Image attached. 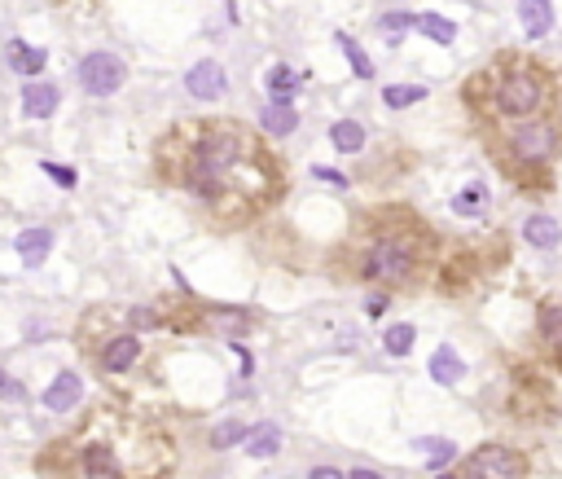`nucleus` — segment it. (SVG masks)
Segmentation results:
<instances>
[{"mask_svg": "<svg viewBox=\"0 0 562 479\" xmlns=\"http://www.w3.org/2000/svg\"><path fill=\"white\" fill-rule=\"evenodd\" d=\"M461 479H527V458L510 444H479L461 462Z\"/></svg>", "mask_w": 562, "mask_h": 479, "instance_id": "nucleus-3", "label": "nucleus"}, {"mask_svg": "<svg viewBox=\"0 0 562 479\" xmlns=\"http://www.w3.org/2000/svg\"><path fill=\"white\" fill-rule=\"evenodd\" d=\"M422 449L431 453V471H440V466L453 458V444H449V440H422Z\"/></svg>", "mask_w": 562, "mask_h": 479, "instance_id": "nucleus-27", "label": "nucleus"}, {"mask_svg": "<svg viewBox=\"0 0 562 479\" xmlns=\"http://www.w3.org/2000/svg\"><path fill=\"white\" fill-rule=\"evenodd\" d=\"M312 479H343L339 471H330V466H312Z\"/></svg>", "mask_w": 562, "mask_h": 479, "instance_id": "nucleus-33", "label": "nucleus"}, {"mask_svg": "<svg viewBox=\"0 0 562 479\" xmlns=\"http://www.w3.org/2000/svg\"><path fill=\"white\" fill-rule=\"evenodd\" d=\"M247 435H251V431L242 423H220L211 431V444H215V449H233V444H247Z\"/></svg>", "mask_w": 562, "mask_h": 479, "instance_id": "nucleus-24", "label": "nucleus"}, {"mask_svg": "<svg viewBox=\"0 0 562 479\" xmlns=\"http://www.w3.org/2000/svg\"><path fill=\"white\" fill-rule=\"evenodd\" d=\"M295 88H299V75H295L290 66H273V71H268V93H273V106H290Z\"/></svg>", "mask_w": 562, "mask_h": 479, "instance_id": "nucleus-16", "label": "nucleus"}, {"mask_svg": "<svg viewBox=\"0 0 562 479\" xmlns=\"http://www.w3.org/2000/svg\"><path fill=\"white\" fill-rule=\"evenodd\" d=\"M316 176H321V181H334V185H348V181H343L339 172H330V167H316Z\"/></svg>", "mask_w": 562, "mask_h": 479, "instance_id": "nucleus-31", "label": "nucleus"}, {"mask_svg": "<svg viewBox=\"0 0 562 479\" xmlns=\"http://www.w3.org/2000/svg\"><path fill=\"white\" fill-rule=\"evenodd\" d=\"M435 479H461V475H435Z\"/></svg>", "mask_w": 562, "mask_h": 479, "instance_id": "nucleus-34", "label": "nucleus"}, {"mask_svg": "<svg viewBox=\"0 0 562 479\" xmlns=\"http://www.w3.org/2000/svg\"><path fill=\"white\" fill-rule=\"evenodd\" d=\"M45 49H36V45H22V40H13L9 49H4V62L18 71V75H40L45 71Z\"/></svg>", "mask_w": 562, "mask_h": 479, "instance_id": "nucleus-14", "label": "nucleus"}, {"mask_svg": "<svg viewBox=\"0 0 562 479\" xmlns=\"http://www.w3.org/2000/svg\"><path fill=\"white\" fill-rule=\"evenodd\" d=\"M0 396H4V400H22V396H27V391H22V382H13V378H9V374L0 370Z\"/></svg>", "mask_w": 562, "mask_h": 479, "instance_id": "nucleus-29", "label": "nucleus"}, {"mask_svg": "<svg viewBox=\"0 0 562 479\" xmlns=\"http://www.w3.org/2000/svg\"><path fill=\"white\" fill-rule=\"evenodd\" d=\"M541 97H545V80L536 71H514L497 84V106L506 114H532L541 106Z\"/></svg>", "mask_w": 562, "mask_h": 479, "instance_id": "nucleus-4", "label": "nucleus"}, {"mask_svg": "<svg viewBox=\"0 0 562 479\" xmlns=\"http://www.w3.org/2000/svg\"><path fill=\"white\" fill-rule=\"evenodd\" d=\"M13 247H18V260H22V265L40 268L45 260H49V251H53V233H49V229H22Z\"/></svg>", "mask_w": 562, "mask_h": 479, "instance_id": "nucleus-12", "label": "nucleus"}, {"mask_svg": "<svg viewBox=\"0 0 562 479\" xmlns=\"http://www.w3.org/2000/svg\"><path fill=\"white\" fill-rule=\"evenodd\" d=\"M483 203H488V189H483V185L474 181V185H466V194H457V203H453V207L466 215V212H479Z\"/></svg>", "mask_w": 562, "mask_h": 479, "instance_id": "nucleus-25", "label": "nucleus"}, {"mask_svg": "<svg viewBox=\"0 0 562 479\" xmlns=\"http://www.w3.org/2000/svg\"><path fill=\"white\" fill-rule=\"evenodd\" d=\"M224 66L220 62H198L189 75H185V88L198 97V102H215V97H224Z\"/></svg>", "mask_w": 562, "mask_h": 479, "instance_id": "nucleus-8", "label": "nucleus"}, {"mask_svg": "<svg viewBox=\"0 0 562 479\" xmlns=\"http://www.w3.org/2000/svg\"><path fill=\"white\" fill-rule=\"evenodd\" d=\"M137 357H141V339H137V334H114V339L102 348V370L123 374V370L137 366Z\"/></svg>", "mask_w": 562, "mask_h": 479, "instance_id": "nucleus-9", "label": "nucleus"}, {"mask_svg": "<svg viewBox=\"0 0 562 479\" xmlns=\"http://www.w3.org/2000/svg\"><path fill=\"white\" fill-rule=\"evenodd\" d=\"M80 400H84V382H80V374L71 370H62L45 387V409H53V414H71Z\"/></svg>", "mask_w": 562, "mask_h": 479, "instance_id": "nucleus-7", "label": "nucleus"}, {"mask_svg": "<svg viewBox=\"0 0 562 479\" xmlns=\"http://www.w3.org/2000/svg\"><path fill=\"white\" fill-rule=\"evenodd\" d=\"M57 106H62L57 84H27V88H22V114H27V119H53Z\"/></svg>", "mask_w": 562, "mask_h": 479, "instance_id": "nucleus-11", "label": "nucleus"}, {"mask_svg": "<svg viewBox=\"0 0 562 479\" xmlns=\"http://www.w3.org/2000/svg\"><path fill=\"white\" fill-rule=\"evenodd\" d=\"M264 185L268 176L256 163V150L238 132H206L189 150V189L206 203L229 207V198H256Z\"/></svg>", "mask_w": 562, "mask_h": 479, "instance_id": "nucleus-1", "label": "nucleus"}, {"mask_svg": "<svg viewBox=\"0 0 562 479\" xmlns=\"http://www.w3.org/2000/svg\"><path fill=\"white\" fill-rule=\"evenodd\" d=\"M334 40H339V49L348 54V62H352V71H356L360 80H369V75H373V62H369V57H365V54L356 49V40H352V36H343V31H339Z\"/></svg>", "mask_w": 562, "mask_h": 479, "instance_id": "nucleus-22", "label": "nucleus"}, {"mask_svg": "<svg viewBox=\"0 0 562 479\" xmlns=\"http://www.w3.org/2000/svg\"><path fill=\"white\" fill-rule=\"evenodd\" d=\"M360 277L378 282V286H405L417 273V242L409 233H378L365 251H360Z\"/></svg>", "mask_w": 562, "mask_h": 479, "instance_id": "nucleus-2", "label": "nucleus"}, {"mask_svg": "<svg viewBox=\"0 0 562 479\" xmlns=\"http://www.w3.org/2000/svg\"><path fill=\"white\" fill-rule=\"evenodd\" d=\"M382 27H387V31H409V27H417V18H413V13H387Z\"/></svg>", "mask_w": 562, "mask_h": 479, "instance_id": "nucleus-28", "label": "nucleus"}, {"mask_svg": "<svg viewBox=\"0 0 562 479\" xmlns=\"http://www.w3.org/2000/svg\"><path fill=\"white\" fill-rule=\"evenodd\" d=\"M45 172H49V176L57 181V185H66V189L75 185V172H71V167H57V163H45Z\"/></svg>", "mask_w": 562, "mask_h": 479, "instance_id": "nucleus-30", "label": "nucleus"}, {"mask_svg": "<svg viewBox=\"0 0 562 479\" xmlns=\"http://www.w3.org/2000/svg\"><path fill=\"white\" fill-rule=\"evenodd\" d=\"M514 155L523 163H549L558 155V128L549 119H532V123H518L510 137Z\"/></svg>", "mask_w": 562, "mask_h": 479, "instance_id": "nucleus-5", "label": "nucleus"}, {"mask_svg": "<svg viewBox=\"0 0 562 479\" xmlns=\"http://www.w3.org/2000/svg\"><path fill=\"white\" fill-rule=\"evenodd\" d=\"M523 238L532 242V247H541V251H554L562 242V229H558V220L554 215H527V224H523Z\"/></svg>", "mask_w": 562, "mask_h": 479, "instance_id": "nucleus-13", "label": "nucleus"}, {"mask_svg": "<svg viewBox=\"0 0 562 479\" xmlns=\"http://www.w3.org/2000/svg\"><path fill=\"white\" fill-rule=\"evenodd\" d=\"M431 378H435V382H461V378H466V361H461L453 348H435V357H431Z\"/></svg>", "mask_w": 562, "mask_h": 479, "instance_id": "nucleus-15", "label": "nucleus"}, {"mask_svg": "<svg viewBox=\"0 0 562 479\" xmlns=\"http://www.w3.org/2000/svg\"><path fill=\"white\" fill-rule=\"evenodd\" d=\"M536 330H541V339H545L554 352H562V304H545L541 317H536Z\"/></svg>", "mask_w": 562, "mask_h": 479, "instance_id": "nucleus-20", "label": "nucleus"}, {"mask_svg": "<svg viewBox=\"0 0 562 479\" xmlns=\"http://www.w3.org/2000/svg\"><path fill=\"white\" fill-rule=\"evenodd\" d=\"M413 339H417V330H413V325H391L382 343H387V352H391V357H409Z\"/></svg>", "mask_w": 562, "mask_h": 479, "instance_id": "nucleus-23", "label": "nucleus"}, {"mask_svg": "<svg viewBox=\"0 0 562 479\" xmlns=\"http://www.w3.org/2000/svg\"><path fill=\"white\" fill-rule=\"evenodd\" d=\"M259 123H264V132H273V137H286V132H295V128H299V114H295L290 106H264Z\"/></svg>", "mask_w": 562, "mask_h": 479, "instance_id": "nucleus-19", "label": "nucleus"}, {"mask_svg": "<svg viewBox=\"0 0 562 479\" xmlns=\"http://www.w3.org/2000/svg\"><path fill=\"white\" fill-rule=\"evenodd\" d=\"M422 97H426V88H417V84H413V88H387V93H382L387 106H413V102H422Z\"/></svg>", "mask_w": 562, "mask_h": 479, "instance_id": "nucleus-26", "label": "nucleus"}, {"mask_svg": "<svg viewBox=\"0 0 562 479\" xmlns=\"http://www.w3.org/2000/svg\"><path fill=\"white\" fill-rule=\"evenodd\" d=\"M348 479H382L378 471H369V466H356V471H348Z\"/></svg>", "mask_w": 562, "mask_h": 479, "instance_id": "nucleus-32", "label": "nucleus"}, {"mask_svg": "<svg viewBox=\"0 0 562 479\" xmlns=\"http://www.w3.org/2000/svg\"><path fill=\"white\" fill-rule=\"evenodd\" d=\"M123 84V62L114 54H88L80 62V88L88 97H110Z\"/></svg>", "mask_w": 562, "mask_h": 479, "instance_id": "nucleus-6", "label": "nucleus"}, {"mask_svg": "<svg viewBox=\"0 0 562 479\" xmlns=\"http://www.w3.org/2000/svg\"><path fill=\"white\" fill-rule=\"evenodd\" d=\"M330 141H334V150H343V155H356L360 146H365V128H360L356 119H339V123L330 128Z\"/></svg>", "mask_w": 562, "mask_h": 479, "instance_id": "nucleus-18", "label": "nucleus"}, {"mask_svg": "<svg viewBox=\"0 0 562 479\" xmlns=\"http://www.w3.org/2000/svg\"><path fill=\"white\" fill-rule=\"evenodd\" d=\"M518 22L532 40H545L554 31V4L549 0H518Z\"/></svg>", "mask_w": 562, "mask_h": 479, "instance_id": "nucleus-10", "label": "nucleus"}, {"mask_svg": "<svg viewBox=\"0 0 562 479\" xmlns=\"http://www.w3.org/2000/svg\"><path fill=\"white\" fill-rule=\"evenodd\" d=\"M277 449H281V426L277 423H264L247 435V453H251V458H273Z\"/></svg>", "mask_w": 562, "mask_h": 479, "instance_id": "nucleus-17", "label": "nucleus"}, {"mask_svg": "<svg viewBox=\"0 0 562 479\" xmlns=\"http://www.w3.org/2000/svg\"><path fill=\"white\" fill-rule=\"evenodd\" d=\"M417 27H422L435 45H453V40H457V27H453L449 18H440V13H422V18H417Z\"/></svg>", "mask_w": 562, "mask_h": 479, "instance_id": "nucleus-21", "label": "nucleus"}]
</instances>
